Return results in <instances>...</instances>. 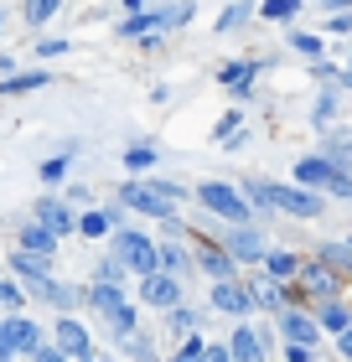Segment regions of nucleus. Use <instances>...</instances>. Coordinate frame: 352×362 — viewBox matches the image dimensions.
Wrapping results in <instances>:
<instances>
[{
	"mask_svg": "<svg viewBox=\"0 0 352 362\" xmlns=\"http://www.w3.org/2000/svg\"><path fill=\"white\" fill-rule=\"evenodd\" d=\"M120 202H130V207L150 212V218H166V223H171V207L181 202V187H176V181H156V187L125 181V187H120Z\"/></svg>",
	"mask_w": 352,
	"mask_h": 362,
	"instance_id": "obj_1",
	"label": "nucleus"
},
{
	"mask_svg": "<svg viewBox=\"0 0 352 362\" xmlns=\"http://www.w3.org/2000/svg\"><path fill=\"white\" fill-rule=\"evenodd\" d=\"M114 249H120V264H130L135 274H156V243H150L145 233H135V228H114Z\"/></svg>",
	"mask_w": 352,
	"mask_h": 362,
	"instance_id": "obj_2",
	"label": "nucleus"
},
{
	"mask_svg": "<svg viewBox=\"0 0 352 362\" xmlns=\"http://www.w3.org/2000/svg\"><path fill=\"white\" fill-rule=\"evenodd\" d=\"M197 197L217 212V218H228L233 228H249V218H254V207H244V197L233 192V187H217V181H203L197 187Z\"/></svg>",
	"mask_w": 352,
	"mask_h": 362,
	"instance_id": "obj_3",
	"label": "nucleus"
},
{
	"mask_svg": "<svg viewBox=\"0 0 352 362\" xmlns=\"http://www.w3.org/2000/svg\"><path fill=\"white\" fill-rule=\"evenodd\" d=\"M37 347H42V326H37V321H26V316L0 321V357H11V352H37Z\"/></svg>",
	"mask_w": 352,
	"mask_h": 362,
	"instance_id": "obj_4",
	"label": "nucleus"
},
{
	"mask_svg": "<svg viewBox=\"0 0 352 362\" xmlns=\"http://www.w3.org/2000/svg\"><path fill=\"white\" fill-rule=\"evenodd\" d=\"M270 187V181H264ZM270 207H285L295 218H322V197L316 192H300V187H270Z\"/></svg>",
	"mask_w": 352,
	"mask_h": 362,
	"instance_id": "obj_5",
	"label": "nucleus"
},
{
	"mask_svg": "<svg viewBox=\"0 0 352 362\" xmlns=\"http://www.w3.org/2000/svg\"><path fill=\"white\" fill-rule=\"evenodd\" d=\"M140 295H145L150 305H161V310H176V305H181V285H176L171 274H150Z\"/></svg>",
	"mask_w": 352,
	"mask_h": 362,
	"instance_id": "obj_6",
	"label": "nucleus"
},
{
	"mask_svg": "<svg viewBox=\"0 0 352 362\" xmlns=\"http://www.w3.org/2000/svg\"><path fill=\"white\" fill-rule=\"evenodd\" d=\"M280 332L290 337V347H311L316 341V321L300 316V310H280Z\"/></svg>",
	"mask_w": 352,
	"mask_h": 362,
	"instance_id": "obj_7",
	"label": "nucleus"
},
{
	"mask_svg": "<svg viewBox=\"0 0 352 362\" xmlns=\"http://www.w3.org/2000/svg\"><path fill=\"white\" fill-rule=\"evenodd\" d=\"M37 223H42L52 238H62V233H73V228H78V223H73V212L62 207V202H52V197H47V202L37 207Z\"/></svg>",
	"mask_w": 352,
	"mask_h": 362,
	"instance_id": "obj_8",
	"label": "nucleus"
},
{
	"mask_svg": "<svg viewBox=\"0 0 352 362\" xmlns=\"http://www.w3.org/2000/svg\"><path fill=\"white\" fill-rule=\"evenodd\" d=\"M223 243H228V249L239 254V259H264V238L254 233V228H228Z\"/></svg>",
	"mask_w": 352,
	"mask_h": 362,
	"instance_id": "obj_9",
	"label": "nucleus"
},
{
	"mask_svg": "<svg viewBox=\"0 0 352 362\" xmlns=\"http://www.w3.org/2000/svg\"><path fill=\"white\" fill-rule=\"evenodd\" d=\"M52 249H57V238L47 233L42 223H26V228H21V254H31V259H47Z\"/></svg>",
	"mask_w": 352,
	"mask_h": 362,
	"instance_id": "obj_10",
	"label": "nucleus"
},
{
	"mask_svg": "<svg viewBox=\"0 0 352 362\" xmlns=\"http://www.w3.org/2000/svg\"><path fill=\"white\" fill-rule=\"evenodd\" d=\"M57 352L62 357H89V332H83L78 321H62L57 326Z\"/></svg>",
	"mask_w": 352,
	"mask_h": 362,
	"instance_id": "obj_11",
	"label": "nucleus"
},
{
	"mask_svg": "<svg viewBox=\"0 0 352 362\" xmlns=\"http://www.w3.org/2000/svg\"><path fill=\"white\" fill-rule=\"evenodd\" d=\"M337 171H342V166H331L327 156H306V160L295 166V181H316V187L327 181V187H331V181H337Z\"/></svg>",
	"mask_w": 352,
	"mask_h": 362,
	"instance_id": "obj_12",
	"label": "nucleus"
},
{
	"mask_svg": "<svg viewBox=\"0 0 352 362\" xmlns=\"http://www.w3.org/2000/svg\"><path fill=\"white\" fill-rule=\"evenodd\" d=\"M37 295L47 305H57V310H78L83 305V295L73 290V285H57V279H47V285H37Z\"/></svg>",
	"mask_w": 352,
	"mask_h": 362,
	"instance_id": "obj_13",
	"label": "nucleus"
},
{
	"mask_svg": "<svg viewBox=\"0 0 352 362\" xmlns=\"http://www.w3.org/2000/svg\"><path fill=\"white\" fill-rule=\"evenodd\" d=\"M212 305H217V310H228V316H244V310L254 305V300H249V295L228 279V285H217V290H212Z\"/></svg>",
	"mask_w": 352,
	"mask_h": 362,
	"instance_id": "obj_14",
	"label": "nucleus"
},
{
	"mask_svg": "<svg viewBox=\"0 0 352 362\" xmlns=\"http://www.w3.org/2000/svg\"><path fill=\"white\" fill-rule=\"evenodd\" d=\"M295 274H300V285L316 290V295H331V290H337V279H331V269H327V264H300Z\"/></svg>",
	"mask_w": 352,
	"mask_h": 362,
	"instance_id": "obj_15",
	"label": "nucleus"
},
{
	"mask_svg": "<svg viewBox=\"0 0 352 362\" xmlns=\"http://www.w3.org/2000/svg\"><path fill=\"white\" fill-rule=\"evenodd\" d=\"M114 223H120V207H104V212H83V218H78V228H83V233H89V238L109 233Z\"/></svg>",
	"mask_w": 352,
	"mask_h": 362,
	"instance_id": "obj_16",
	"label": "nucleus"
},
{
	"mask_svg": "<svg viewBox=\"0 0 352 362\" xmlns=\"http://www.w3.org/2000/svg\"><path fill=\"white\" fill-rule=\"evenodd\" d=\"M228 357H239V362H259L264 357V341L254 337V332H239V337H233V352Z\"/></svg>",
	"mask_w": 352,
	"mask_h": 362,
	"instance_id": "obj_17",
	"label": "nucleus"
},
{
	"mask_svg": "<svg viewBox=\"0 0 352 362\" xmlns=\"http://www.w3.org/2000/svg\"><path fill=\"white\" fill-rule=\"evenodd\" d=\"M42 83H52L47 73H11V83H0V93H31V88H42Z\"/></svg>",
	"mask_w": 352,
	"mask_h": 362,
	"instance_id": "obj_18",
	"label": "nucleus"
},
{
	"mask_svg": "<svg viewBox=\"0 0 352 362\" xmlns=\"http://www.w3.org/2000/svg\"><path fill=\"white\" fill-rule=\"evenodd\" d=\"M203 269L217 279V285H228V274H233V259H228V254H217V249H203Z\"/></svg>",
	"mask_w": 352,
	"mask_h": 362,
	"instance_id": "obj_19",
	"label": "nucleus"
},
{
	"mask_svg": "<svg viewBox=\"0 0 352 362\" xmlns=\"http://www.w3.org/2000/svg\"><path fill=\"white\" fill-rule=\"evenodd\" d=\"M249 78H254V62H233V68H223V83L233 93H249Z\"/></svg>",
	"mask_w": 352,
	"mask_h": 362,
	"instance_id": "obj_20",
	"label": "nucleus"
},
{
	"mask_svg": "<svg viewBox=\"0 0 352 362\" xmlns=\"http://www.w3.org/2000/svg\"><path fill=\"white\" fill-rule=\"evenodd\" d=\"M120 347L135 357V362H156V347H150V341L140 337V332H130V337H120Z\"/></svg>",
	"mask_w": 352,
	"mask_h": 362,
	"instance_id": "obj_21",
	"label": "nucleus"
},
{
	"mask_svg": "<svg viewBox=\"0 0 352 362\" xmlns=\"http://www.w3.org/2000/svg\"><path fill=\"white\" fill-rule=\"evenodd\" d=\"M161 264H166V269H171V279H176V274H192V259H187V254H181V249H176V243H166V249H161Z\"/></svg>",
	"mask_w": 352,
	"mask_h": 362,
	"instance_id": "obj_22",
	"label": "nucleus"
},
{
	"mask_svg": "<svg viewBox=\"0 0 352 362\" xmlns=\"http://www.w3.org/2000/svg\"><path fill=\"white\" fill-rule=\"evenodd\" d=\"M322 326H327V332H337V337H342L352 321H347V310H342L337 300H327V305H322Z\"/></svg>",
	"mask_w": 352,
	"mask_h": 362,
	"instance_id": "obj_23",
	"label": "nucleus"
},
{
	"mask_svg": "<svg viewBox=\"0 0 352 362\" xmlns=\"http://www.w3.org/2000/svg\"><path fill=\"white\" fill-rule=\"evenodd\" d=\"M322 259H327V264H337V269H347V274H352V249H347V243H322Z\"/></svg>",
	"mask_w": 352,
	"mask_h": 362,
	"instance_id": "obj_24",
	"label": "nucleus"
},
{
	"mask_svg": "<svg viewBox=\"0 0 352 362\" xmlns=\"http://www.w3.org/2000/svg\"><path fill=\"white\" fill-rule=\"evenodd\" d=\"M166 326H171V332H197V310H187V305L166 310Z\"/></svg>",
	"mask_w": 352,
	"mask_h": 362,
	"instance_id": "obj_25",
	"label": "nucleus"
},
{
	"mask_svg": "<svg viewBox=\"0 0 352 362\" xmlns=\"http://www.w3.org/2000/svg\"><path fill=\"white\" fill-rule=\"evenodd\" d=\"M125 166H130V171L156 166V151H150V145H130V151H125Z\"/></svg>",
	"mask_w": 352,
	"mask_h": 362,
	"instance_id": "obj_26",
	"label": "nucleus"
},
{
	"mask_svg": "<svg viewBox=\"0 0 352 362\" xmlns=\"http://www.w3.org/2000/svg\"><path fill=\"white\" fill-rule=\"evenodd\" d=\"M37 176L47 181V187H57V181L68 176V160H62V156H52V160H42V166H37Z\"/></svg>",
	"mask_w": 352,
	"mask_h": 362,
	"instance_id": "obj_27",
	"label": "nucleus"
},
{
	"mask_svg": "<svg viewBox=\"0 0 352 362\" xmlns=\"http://www.w3.org/2000/svg\"><path fill=\"white\" fill-rule=\"evenodd\" d=\"M254 305H264V310H280V290L275 285H254V295H249Z\"/></svg>",
	"mask_w": 352,
	"mask_h": 362,
	"instance_id": "obj_28",
	"label": "nucleus"
},
{
	"mask_svg": "<svg viewBox=\"0 0 352 362\" xmlns=\"http://www.w3.org/2000/svg\"><path fill=\"white\" fill-rule=\"evenodd\" d=\"M21 305V285L16 279H0V310H16Z\"/></svg>",
	"mask_w": 352,
	"mask_h": 362,
	"instance_id": "obj_29",
	"label": "nucleus"
},
{
	"mask_svg": "<svg viewBox=\"0 0 352 362\" xmlns=\"http://www.w3.org/2000/svg\"><path fill=\"white\" fill-rule=\"evenodd\" d=\"M295 52H306V57H322V37H311V31H295Z\"/></svg>",
	"mask_w": 352,
	"mask_h": 362,
	"instance_id": "obj_30",
	"label": "nucleus"
},
{
	"mask_svg": "<svg viewBox=\"0 0 352 362\" xmlns=\"http://www.w3.org/2000/svg\"><path fill=\"white\" fill-rule=\"evenodd\" d=\"M264 264H270V274H295V269H300L290 254H264Z\"/></svg>",
	"mask_w": 352,
	"mask_h": 362,
	"instance_id": "obj_31",
	"label": "nucleus"
},
{
	"mask_svg": "<svg viewBox=\"0 0 352 362\" xmlns=\"http://www.w3.org/2000/svg\"><path fill=\"white\" fill-rule=\"evenodd\" d=\"M264 16H270V21H285V16H295V0H270Z\"/></svg>",
	"mask_w": 352,
	"mask_h": 362,
	"instance_id": "obj_32",
	"label": "nucleus"
},
{
	"mask_svg": "<svg viewBox=\"0 0 352 362\" xmlns=\"http://www.w3.org/2000/svg\"><path fill=\"white\" fill-rule=\"evenodd\" d=\"M244 16H249V6H233V11H223V16H217V31H228V26H239V21H244Z\"/></svg>",
	"mask_w": 352,
	"mask_h": 362,
	"instance_id": "obj_33",
	"label": "nucleus"
},
{
	"mask_svg": "<svg viewBox=\"0 0 352 362\" xmlns=\"http://www.w3.org/2000/svg\"><path fill=\"white\" fill-rule=\"evenodd\" d=\"M197 357H203V337H187V347L176 352V362H197Z\"/></svg>",
	"mask_w": 352,
	"mask_h": 362,
	"instance_id": "obj_34",
	"label": "nucleus"
},
{
	"mask_svg": "<svg viewBox=\"0 0 352 362\" xmlns=\"http://www.w3.org/2000/svg\"><path fill=\"white\" fill-rule=\"evenodd\" d=\"M52 11H57V0H31V11H26V16H31V21H47Z\"/></svg>",
	"mask_w": 352,
	"mask_h": 362,
	"instance_id": "obj_35",
	"label": "nucleus"
},
{
	"mask_svg": "<svg viewBox=\"0 0 352 362\" xmlns=\"http://www.w3.org/2000/svg\"><path fill=\"white\" fill-rule=\"evenodd\" d=\"M327 26H331V31H352V11H331Z\"/></svg>",
	"mask_w": 352,
	"mask_h": 362,
	"instance_id": "obj_36",
	"label": "nucleus"
},
{
	"mask_svg": "<svg viewBox=\"0 0 352 362\" xmlns=\"http://www.w3.org/2000/svg\"><path fill=\"white\" fill-rule=\"evenodd\" d=\"M233 129H239V109H233V114H223V119H217V135H228V140H233Z\"/></svg>",
	"mask_w": 352,
	"mask_h": 362,
	"instance_id": "obj_37",
	"label": "nucleus"
},
{
	"mask_svg": "<svg viewBox=\"0 0 352 362\" xmlns=\"http://www.w3.org/2000/svg\"><path fill=\"white\" fill-rule=\"evenodd\" d=\"M98 274H104V285H114V279H120V259H104V264H98Z\"/></svg>",
	"mask_w": 352,
	"mask_h": 362,
	"instance_id": "obj_38",
	"label": "nucleus"
},
{
	"mask_svg": "<svg viewBox=\"0 0 352 362\" xmlns=\"http://www.w3.org/2000/svg\"><path fill=\"white\" fill-rule=\"evenodd\" d=\"M331 192H337V197H352V176H347V171H337V181H331Z\"/></svg>",
	"mask_w": 352,
	"mask_h": 362,
	"instance_id": "obj_39",
	"label": "nucleus"
},
{
	"mask_svg": "<svg viewBox=\"0 0 352 362\" xmlns=\"http://www.w3.org/2000/svg\"><path fill=\"white\" fill-rule=\"evenodd\" d=\"M331 114H337V104H331V98H322V104H316V124H327Z\"/></svg>",
	"mask_w": 352,
	"mask_h": 362,
	"instance_id": "obj_40",
	"label": "nucleus"
},
{
	"mask_svg": "<svg viewBox=\"0 0 352 362\" xmlns=\"http://www.w3.org/2000/svg\"><path fill=\"white\" fill-rule=\"evenodd\" d=\"M197 362H228V347H203V357Z\"/></svg>",
	"mask_w": 352,
	"mask_h": 362,
	"instance_id": "obj_41",
	"label": "nucleus"
},
{
	"mask_svg": "<svg viewBox=\"0 0 352 362\" xmlns=\"http://www.w3.org/2000/svg\"><path fill=\"white\" fill-rule=\"evenodd\" d=\"M31 357H37V362H62V352H57V347H37Z\"/></svg>",
	"mask_w": 352,
	"mask_h": 362,
	"instance_id": "obj_42",
	"label": "nucleus"
},
{
	"mask_svg": "<svg viewBox=\"0 0 352 362\" xmlns=\"http://www.w3.org/2000/svg\"><path fill=\"white\" fill-rule=\"evenodd\" d=\"M337 347H342V357H352V326H347V332L337 337Z\"/></svg>",
	"mask_w": 352,
	"mask_h": 362,
	"instance_id": "obj_43",
	"label": "nucleus"
},
{
	"mask_svg": "<svg viewBox=\"0 0 352 362\" xmlns=\"http://www.w3.org/2000/svg\"><path fill=\"white\" fill-rule=\"evenodd\" d=\"M285 357H290V362H311V352H306V347H290Z\"/></svg>",
	"mask_w": 352,
	"mask_h": 362,
	"instance_id": "obj_44",
	"label": "nucleus"
},
{
	"mask_svg": "<svg viewBox=\"0 0 352 362\" xmlns=\"http://www.w3.org/2000/svg\"><path fill=\"white\" fill-rule=\"evenodd\" d=\"M98 362H109V357H98Z\"/></svg>",
	"mask_w": 352,
	"mask_h": 362,
	"instance_id": "obj_45",
	"label": "nucleus"
},
{
	"mask_svg": "<svg viewBox=\"0 0 352 362\" xmlns=\"http://www.w3.org/2000/svg\"><path fill=\"white\" fill-rule=\"evenodd\" d=\"M347 249H352V243H347Z\"/></svg>",
	"mask_w": 352,
	"mask_h": 362,
	"instance_id": "obj_46",
	"label": "nucleus"
}]
</instances>
